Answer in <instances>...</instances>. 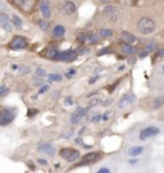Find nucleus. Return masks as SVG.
Returning a JSON list of instances; mask_svg holds the SVG:
<instances>
[{
  "label": "nucleus",
  "mask_w": 164,
  "mask_h": 173,
  "mask_svg": "<svg viewBox=\"0 0 164 173\" xmlns=\"http://www.w3.org/2000/svg\"><path fill=\"white\" fill-rule=\"evenodd\" d=\"M64 104L67 105V106L72 105V104H73V99L71 98V96H68V98H65V100H64Z\"/></svg>",
  "instance_id": "nucleus-35"
},
{
  "label": "nucleus",
  "mask_w": 164,
  "mask_h": 173,
  "mask_svg": "<svg viewBox=\"0 0 164 173\" xmlns=\"http://www.w3.org/2000/svg\"><path fill=\"white\" fill-rule=\"evenodd\" d=\"M89 51H90V49H89V47H84V46H82V47H80V49L77 50V53H78V54H87Z\"/></svg>",
  "instance_id": "nucleus-34"
},
{
  "label": "nucleus",
  "mask_w": 164,
  "mask_h": 173,
  "mask_svg": "<svg viewBox=\"0 0 164 173\" xmlns=\"http://www.w3.org/2000/svg\"><path fill=\"white\" fill-rule=\"evenodd\" d=\"M77 51L76 50H65V51H58L55 59H58V60H63V62H72L76 58H77Z\"/></svg>",
  "instance_id": "nucleus-13"
},
{
  "label": "nucleus",
  "mask_w": 164,
  "mask_h": 173,
  "mask_svg": "<svg viewBox=\"0 0 164 173\" xmlns=\"http://www.w3.org/2000/svg\"><path fill=\"white\" fill-rule=\"evenodd\" d=\"M100 2H101V3H105V4H109L110 2H113V0H100Z\"/></svg>",
  "instance_id": "nucleus-46"
},
{
  "label": "nucleus",
  "mask_w": 164,
  "mask_h": 173,
  "mask_svg": "<svg viewBox=\"0 0 164 173\" xmlns=\"http://www.w3.org/2000/svg\"><path fill=\"white\" fill-rule=\"evenodd\" d=\"M133 31L140 37L156 35L164 27V0H151L137 7L132 15Z\"/></svg>",
  "instance_id": "nucleus-1"
},
{
  "label": "nucleus",
  "mask_w": 164,
  "mask_h": 173,
  "mask_svg": "<svg viewBox=\"0 0 164 173\" xmlns=\"http://www.w3.org/2000/svg\"><path fill=\"white\" fill-rule=\"evenodd\" d=\"M15 3H17L18 7H21L22 9L25 10H30L32 7H34V4L36 0H14Z\"/></svg>",
  "instance_id": "nucleus-19"
},
{
  "label": "nucleus",
  "mask_w": 164,
  "mask_h": 173,
  "mask_svg": "<svg viewBox=\"0 0 164 173\" xmlns=\"http://www.w3.org/2000/svg\"><path fill=\"white\" fill-rule=\"evenodd\" d=\"M151 77H158V78H164V60L158 63L156 66L153 67V74Z\"/></svg>",
  "instance_id": "nucleus-18"
},
{
  "label": "nucleus",
  "mask_w": 164,
  "mask_h": 173,
  "mask_svg": "<svg viewBox=\"0 0 164 173\" xmlns=\"http://www.w3.org/2000/svg\"><path fill=\"white\" fill-rule=\"evenodd\" d=\"M40 10H41V14L44 15V18L49 19L51 17V9H50V5H49L48 0H41L40 3Z\"/></svg>",
  "instance_id": "nucleus-17"
},
{
  "label": "nucleus",
  "mask_w": 164,
  "mask_h": 173,
  "mask_svg": "<svg viewBox=\"0 0 164 173\" xmlns=\"http://www.w3.org/2000/svg\"><path fill=\"white\" fill-rule=\"evenodd\" d=\"M39 26H40V28H41V30H46V27H48V22H46V21H40V22H39Z\"/></svg>",
  "instance_id": "nucleus-36"
},
{
  "label": "nucleus",
  "mask_w": 164,
  "mask_h": 173,
  "mask_svg": "<svg viewBox=\"0 0 164 173\" xmlns=\"http://www.w3.org/2000/svg\"><path fill=\"white\" fill-rule=\"evenodd\" d=\"M64 34H65V28L62 24H58L53 28V36L55 37V39H61V37L64 36Z\"/></svg>",
  "instance_id": "nucleus-21"
},
{
  "label": "nucleus",
  "mask_w": 164,
  "mask_h": 173,
  "mask_svg": "<svg viewBox=\"0 0 164 173\" xmlns=\"http://www.w3.org/2000/svg\"><path fill=\"white\" fill-rule=\"evenodd\" d=\"M59 154H61V156L64 160L69 162V163H73V162L78 160L81 158L80 151L76 150V149H72V148H64L59 151Z\"/></svg>",
  "instance_id": "nucleus-8"
},
{
  "label": "nucleus",
  "mask_w": 164,
  "mask_h": 173,
  "mask_svg": "<svg viewBox=\"0 0 164 173\" xmlns=\"http://www.w3.org/2000/svg\"><path fill=\"white\" fill-rule=\"evenodd\" d=\"M37 150H39L41 154H46L49 156L55 155V148H54L51 144H40L39 146H37Z\"/></svg>",
  "instance_id": "nucleus-15"
},
{
  "label": "nucleus",
  "mask_w": 164,
  "mask_h": 173,
  "mask_svg": "<svg viewBox=\"0 0 164 173\" xmlns=\"http://www.w3.org/2000/svg\"><path fill=\"white\" fill-rule=\"evenodd\" d=\"M26 47H27V41L22 36H14L13 40L10 41V49L13 50H21V49H26Z\"/></svg>",
  "instance_id": "nucleus-14"
},
{
  "label": "nucleus",
  "mask_w": 164,
  "mask_h": 173,
  "mask_svg": "<svg viewBox=\"0 0 164 173\" xmlns=\"http://www.w3.org/2000/svg\"><path fill=\"white\" fill-rule=\"evenodd\" d=\"M116 31L113 28H108V27H104V28H100L99 30V36L103 37V39H110V37L114 36Z\"/></svg>",
  "instance_id": "nucleus-20"
},
{
  "label": "nucleus",
  "mask_w": 164,
  "mask_h": 173,
  "mask_svg": "<svg viewBox=\"0 0 164 173\" xmlns=\"http://www.w3.org/2000/svg\"><path fill=\"white\" fill-rule=\"evenodd\" d=\"M77 113L81 116V117H85L86 116V113H87V109L86 108H82V106H80V108H77Z\"/></svg>",
  "instance_id": "nucleus-32"
},
{
  "label": "nucleus",
  "mask_w": 164,
  "mask_h": 173,
  "mask_svg": "<svg viewBox=\"0 0 164 173\" xmlns=\"http://www.w3.org/2000/svg\"><path fill=\"white\" fill-rule=\"evenodd\" d=\"M35 113H37V110H36V109L28 110V114H27V116H28V117H34V116H35Z\"/></svg>",
  "instance_id": "nucleus-44"
},
{
  "label": "nucleus",
  "mask_w": 164,
  "mask_h": 173,
  "mask_svg": "<svg viewBox=\"0 0 164 173\" xmlns=\"http://www.w3.org/2000/svg\"><path fill=\"white\" fill-rule=\"evenodd\" d=\"M103 158V153L101 151H92V153H87L82 156V159L78 162L76 167H81V165H89V164H94L96 162H99Z\"/></svg>",
  "instance_id": "nucleus-7"
},
{
  "label": "nucleus",
  "mask_w": 164,
  "mask_h": 173,
  "mask_svg": "<svg viewBox=\"0 0 164 173\" xmlns=\"http://www.w3.org/2000/svg\"><path fill=\"white\" fill-rule=\"evenodd\" d=\"M137 59H139L137 55H130V57H127V62H128L130 66H135L136 62H137Z\"/></svg>",
  "instance_id": "nucleus-26"
},
{
  "label": "nucleus",
  "mask_w": 164,
  "mask_h": 173,
  "mask_svg": "<svg viewBox=\"0 0 164 173\" xmlns=\"http://www.w3.org/2000/svg\"><path fill=\"white\" fill-rule=\"evenodd\" d=\"M162 45H163V46H164V40H163V41H162Z\"/></svg>",
  "instance_id": "nucleus-49"
},
{
  "label": "nucleus",
  "mask_w": 164,
  "mask_h": 173,
  "mask_svg": "<svg viewBox=\"0 0 164 173\" xmlns=\"http://www.w3.org/2000/svg\"><path fill=\"white\" fill-rule=\"evenodd\" d=\"M81 118H82V117L78 114L77 112H76V113H73V114L69 117V122L72 123V124H76V123H78V122L81 121Z\"/></svg>",
  "instance_id": "nucleus-24"
},
{
  "label": "nucleus",
  "mask_w": 164,
  "mask_h": 173,
  "mask_svg": "<svg viewBox=\"0 0 164 173\" xmlns=\"http://www.w3.org/2000/svg\"><path fill=\"white\" fill-rule=\"evenodd\" d=\"M103 15L107 18L108 22L112 24H118L123 18L121 9H119L117 5H113V4H108L107 7H104Z\"/></svg>",
  "instance_id": "nucleus-4"
},
{
  "label": "nucleus",
  "mask_w": 164,
  "mask_h": 173,
  "mask_svg": "<svg viewBox=\"0 0 164 173\" xmlns=\"http://www.w3.org/2000/svg\"><path fill=\"white\" fill-rule=\"evenodd\" d=\"M48 89H49V86H48V85L42 86V87H40V90H39V94H44L45 91H48Z\"/></svg>",
  "instance_id": "nucleus-41"
},
{
  "label": "nucleus",
  "mask_w": 164,
  "mask_h": 173,
  "mask_svg": "<svg viewBox=\"0 0 164 173\" xmlns=\"http://www.w3.org/2000/svg\"><path fill=\"white\" fill-rule=\"evenodd\" d=\"M9 93V89L8 87H5L4 85L0 86V96H5V95H8Z\"/></svg>",
  "instance_id": "nucleus-31"
},
{
  "label": "nucleus",
  "mask_w": 164,
  "mask_h": 173,
  "mask_svg": "<svg viewBox=\"0 0 164 173\" xmlns=\"http://www.w3.org/2000/svg\"><path fill=\"white\" fill-rule=\"evenodd\" d=\"M118 71H124V66H119L118 67Z\"/></svg>",
  "instance_id": "nucleus-47"
},
{
  "label": "nucleus",
  "mask_w": 164,
  "mask_h": 173,
  "mask_svg": "<svg viewBox=\"0 0 164 173\" xmlns=\"http://www.w3.org/2000/svg\"><path fill=\"white\" fill-rule=\"evenodd\" d=\"M140 39L141 37L137 36L135 32H131V31H121L119 34V41L122 42H126V44H131V45H137L140 42Z\"/></svg>",
  "instance_id": "nucleus-9"
},
{
  "label": "nucleus",
  "mask_w": 164,
  "mask_h": 173,
  "mask_svg": "<svg viewBox=\"0 0 164 173\" xmlns=\"http://www.w3.org/2000/svg\"><path fill=\"white\" fill-rule=\"evenodd\" d=\"M101 104H103V100L101 99H97V98L92 99L90 101V106H96V105H101Z\"/></svg>",
  "instance_id": "nucleus-27"
},
{
  "label": "nucleus",
  "mask_w": 164,
  "mask_h": 173,
  "mask_svg": "<svg viewBox=\"0 0 164 173\" xmlns=\"http://www.w3.org/2000/svg\"><path fill=\"white\" fill-rule=\"evenodd\" d=\"M149 151V146L147 145H144V144H133L131 146L127 148V154L128 158H137V156H143V155H149L147 154Z\"/></svg>",
  "instance_id": "nucleus-6"
},
{
  "label": "nucleus",
  "mask_w": 164,
  "mask_h": 173,
  "mask_svg": "<svg viewBox=\"0 0 164 173\" xmlns=\"http://www.w3.org/2000/svg\"><path fill=\"white\" fill-rule=\"evenodd\" d=\"M139 108L147 114H156L164 109V93H154L139 99Z\"/></svg>",
  "instance_id": "nucleus-3"
},
{
  "label": "nucleus",
  "mask_w": 164,
  "mask_h": 173,
  "mask_svg": "<svg viewBox=\"0 0 164 173\" xmlns=\"http://www.w3.org/2000/svg\"><path fill=\"white\" fill-rule=\"evenodd\" d=\"M155 118H156V119H159L160 122H163V123H164V109H162L160 112H158L156 114H155Z\"/></svg>",
  "instance_id": "nucleus-29"
},
{
  "label": "nucleus",
  "mask_w": 164,
  "mask_h": 173,
  "mask_svg": "<svg viewBox=\"0 0 164 173\" xmlns=\"http://www.w3.org/2000/svg\"><path fill=\"white\" fill-rule=\"evenodd\" d=\"M76 4L71 0H65V2L58 4V12L62 15H72L76 13Z\"/></svg>",
  "instance_id": "nucleus-11"
},
{
  "label": "nucleus",
  "mask_w": 164,
  "mask_h": 173,
  "mask_svg": "<svg viewBox=\"0 0 164 173\" xmlns=\"http://www.w3.org/2000/svg\"><path fill=\"white\" fill-rule=\"evenodd\" d=\"M12 23L17 27V28H21L22 27V19L18 17V15H15V14H13L12 15Z\"/></svg>",
  "instance_id": "nucleus-23"
},
{
  "label": "nucleus",
  "mask_w": 164,
  "mask_h": 173,
  "mask_svg": "<svg viewBox=\"0 0 164 173\" xmlns=\"http://www.w3.org/2000/svg\"><path fill=\"white\" fill-rule=\"evenodd\" d=\"M18 72L21 73V74H27L30 72V68L28 67H19L18 68Z\"/></svg>",
  "instance_id": "nucleus-33"
},
{
  "label": "nucleus",
  "mask_w": 164,
  "mask_h": 173,
  "mask_svg": "<svg viewBox=\"0 0 164 173\" xmlns=\"http://www.w3.org/2000/svg\"><path fill=\"white\" fill-rule=\"evenodd\" d=\"M49 81L53 82V81H62V76L61 74H50L49 76Z\"/></svg>",
  "instance_id": "nucleus-28"
},
{
  "label": "nucleus",
  "mask_w": 164,
  "mask_h": 173,
  "mask_svg": "<svg viewBox=\"0 0 164 173\" xmlns=\"http://www.w3.org/2000/svg\"><path fill=\"white\" fill-rule=\"evenodd\" d=\"M137 103H139V99H137V96H136V94L133 91H128V93H126L121 96V99L117 103V106L119 109H127V108L133 106L135 104H137Z\"/></svg>",
  "instance_id": "nucleus-5"
},
{
  "label": "nucleus",
  "mask_w": 164,
  "mask_h": 173,
  "mask_svg": "<svg viewBox=\"0 0 164 173\" xmlns=\"http://www.w3.org/2000/svg\"><path fill=\"white\" fill-rule=\"evenodd\" d=\"M156 36L159 37V39H160L162 41L164 40V27H163V28H162V30H160L159 32H158V34H156Z\"/></svg>",
  "instance_id": "nucleus-38"
},
{
  "label": "nucleus",
  "mask_w": 164,
  "mask_h": 173,
  "mask_svg": "<svg viewBox=\"0 0 164 173\" xmlns=\"http://www.w3.org/2000/svg\"><path fill=\"white\" fill-rule=\"evenodd\" d=\"M112 53H114L112 47H103V49H100V50H99V53H97V55L101 57V55H107V54H112Z\"/></svg>",
  "instance_id": "nucleus-25"
},
{
  "label": "nucleus",
  "mask_w": 164,
  "mask_h": 173,
  "mask_svg": "<svg viewBox=\"0 0 164 173\" xmlns=\"http://www.w3.org/2000/svg\"><path fill=\"white\" fill-rule=\"evenodd\" d=\"M87 39V34H82V32H78V35H77V40L80 42H85Z\"/></svg>",
  "instance_id": "nucleus-30"
},
{
  "label": "nucleus",
  "mask_w": 164,
  "mask_h": 173,
  "mask_svg": "<svg viewBox=\"0 0 164 173\" xmlns=\"http://www.w3.org/2000/svg\"><path fill=\"white\" fill-rule=\"evenodd\" d=\"M97 172H99V173H109V172H110V169H109V168H100Z\"/></svg>",
  "instance_id": "nucleus-42"
},
{
  "label": "nucleus",
  "mask_w": 164,
  "mask_h": 173,
  "mask_svg": "<svg viewBox=\"0 0 164 173\" xmlns=\"http://www.w3.org/2000/svg\"><path fill=\"white\" fill-rule=\"evenodd\" d=\"M15 118V110L13 108H4L0 110V126H8Z\"/></svg>",
  "instance_id": "nucleus-10"
},
{
  "label": "nucleus",
  "mask_w": 164,
  "mask_h": 173,
  "mask_svg": "<svg viewBox=\"0 0 164 173\" xmlns=\"http://www.w3.org/2000/svg\"><path fill=\"white\" fill-rule=\"evenodd\" d=\"M164 135V123L159 119H150L136 123L131 129V140L137 144H146Z\"/></svg>",
  "instance_id": "nucleus-2"
},
{
  "label": "nucleus",
  "mask_w": 164,
  "mask_h": 173,
  "mask_svg": "<svg viewBox=\"0 0 164 173\" xmlns=\"http://www.w3.org/2000/svg\"><path fill=\"white\" fill-rule=\"evenodd\" d=\"M86 42L89 44H97L99 42V36L95 35V34H87V39H86Z\"/></svg>",
  "instance_id": "nucleus-22"
},
{
  "label": "nucleus",
  "mask_w": 164,
  "mask_h": 173,
  "mask_svg": "<svg viewBox=\"0 0 164 173\" xmlns=\"http://www.w3.org/2000/svg\"><path fill=\"white\" fill-rule=\"evenodd\" d=\"M76 76V69H69V71L67 72V77H74Z\"/></svg>",
  "instance_id": "nucleus-39"
},
{
  "label": "nucleus",
  "mask_w": 164,
  "mask_h": 173,
  "mask_svg": "<svg viewBox=\"0 0 164 173\" xmlns=\"http://www.w3.org/2000/svg\"><path fill=\"white\" fill-rule=\"evenodd\" d=\"M39 163H40V164H42V165H46V164H48V162H46L45 159H41V158H40V159H39Z\"/></svg>",
  "instance_id": "nucleus-45"
},
{
  "label": "nucleus",
  "mask_w": 164,
  "mask_h": 173,
  "mask_svg": "<svg viewBox=\"0 0 164 173\" xmlns=\"http://www.w3.org/2000/svg\"><path fill=\"white\" fill-rule=\"evenodd\" d=\"M0 26L7 32L12 31V21H10V18L5 13H0Z\"/></svg>",
  "instance_id": "nucleus-16"
},
{
  "label": "nucleus",
  "mask_w": 164,
  "mask_h": 173,
  "mask_svg": "<svg viewBox=\"0 0 164 173\" xmlns=\"http://www.w3.org/2000/svg\"><path fill=\"white\" fill-rule=\"evenodd\" d=\"M162 164H163V165H164V158H163V160H162Z\"/></svg>",
  "instance_id": "nucleus-48"
},
{
  "label": "nucleus",
  "mask_w": 164,
  "mask_h": 173,
  "mask_svg": "<svg viewBox=\"0 0 164 173\" xmlns=\"http://www.w3.org/2000/svg\"><path fill=\"white\" fill-rule=\"evenodd\" d=\"M113 103V99H107V100H103V106H109Z\"/></svg>",
  "instance_id": "nucleus-37"
},
{
  "label": "nucleus",
  "mask_w": 164,
  "mask_h": 173,
  "mask_svg": "<svg viewBox=\"0 0 164 173\" xmlns=\"http://www.w3.org/2000/svg\"><path fill=\"white\" fill-rule=\"evenodd\" d=\"M164 60V46L160 44L159 47H156V49L151 53L150 55V62H151V67L156 66L158 63H160Z\"/></svg>",
  "instance_id": "nucleus-12"
},
{
  "label": "nucleus",
  "mask_w": 164,
  "mask_h": 173,
  "mask_svg": "<svg viewBox=\"0 0 164 173\" xmlns=\"http://www.w3.org/2000/svg\"><path fill=\"white\" fill-rule=\"evenodd\" d=\"M96 80H99V76H95V77H92V78H90V81H89V83L90 85H92V83H94L95 82V81Z\"/></svg>",
  "instance_id": "nucleus-43"
},
{
  "label": "nucleus",
  "mask_w": 164,
  "mask_h": 173,
  "mask_svg": "<svg viewBox=\"0 0 164 173\" xmlns=\"http://www.w3.org/2000/svg\"><path fill=\"white\" fill-rule=\"evenodd\" d=\"M36 74H37V76H41V77H44V76H45V71H44L42 68H37Z\"/></svg>",
  "instance_id": "nucleus-40"
}]
</instances>
